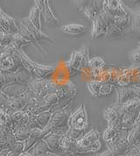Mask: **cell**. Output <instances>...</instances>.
I'll return each instance as SVG.
<instances>
[{
  "mask_svg": "<svg viewBox=\"0 0 140 156\" xmlns=\"http://www.w3.org/2000/svg\"><path fill=\"white\" fill-rule=\"evenodd\" d=\"M101 134L96 128H93L79 139L75 142V155L97 153L102 148V143L100 141Z\"/></svg>",
  "mask_w": 140,
  "mask_h": 156,
  "instance_id": "1",
  "label": "cell"
},
{
  "mask_svg": "<svg viewBox=\"0 0 140 156\" xmlns=\"http://www.w3.org/2000/svg\"><path fill=\"white\" fill-rule=\"evenodd\" d=\"M27 86L28 94L33 98V103L45 98L51 93H55L58 89V85L54 84L48 79L33 78L28 83Z\"/></svg>",
  "mask_w": 140,
  "mask_h": 156,
  "instance_id": "2",
  "label": "cell"
},
{
  "mask_svg": "<svg viewBox=\"0 0 140 156\" xmlns=\"http://www.w3.org/2000/svg\"><path fill=\"white\" fill-rule=\"evenodd\" d=\"M18 55L20 59L23 67L33 76V78L48 79L49 76L54 71V68L53 66L42 65L32 61L22 49L18 50Z\"/></svg>",
  "mask_w": 140,
  "mask_h": 156,
  "instance_id": "3",
  "label": "cell"
},
{
  "mask_svg": "<svg viewBox=\"0 0 140 156\" xmlns=\"http://www.w3.org/2000/svg\"><path fill=\"white\" fill-rule=\"evenodd\" d=\"M116 17L110 14L107 11L103 9L97 17L92 21L93 27L91 33V39L96 40L102 35L106 36L110 28L115 24Z\"/></svg>",
  "mask_w": 140,
  "mask_h": 156,
  "instance_id": "4",
  "label": "cell"
},
{
  "mask_svg": "<svg viewBox=\"0 0 140 156\" xmlns=\"http://www.w3.org/2000/svg\"><path fill=\"white\" fill-rule=\"evenodd\" d=\"M71 114H72V111H71L70 106L65 107L61 110H59V111L53 112L51 120L47 125V126L42 129V139L46 135L51 133L52 132L55 131L59 128L68 126V119H69Z\"/></svg>",
  "mask_w": 140,
  "mask_h": 156,
  "instance_id": "5",
  "label": "cell"
},
{
  "mask_svg": "<svg viewBox=\"0 0 140 156\" xmlns=\"http://www.w3.org/2000/svg\"><path fill=\"white\" fill-rule=\"evenodd\" d=\"M89 49L88 46H83L82 48L73 52L69 60L67 62V67L71 70L82 71L86 67H89Z\"/></svg>",
  "mask_w": 140,
  "mask_h": 156,
  "instance_id": "6",
  "label": "cell"
},
{
  "mask_svg": "<svg viewBox=\"0 0 140 156\" xmlns=\"http://www.w3.org/2000/svg\"><path fill=\"white\" fill-rule=\"evenodd\" d=\"M58 103H60V100L58 98L56 93H51L45 98L29 105L25 111H26L32 115H39L42 112H51L52 108Z\"/></svg>",
  "mask_w": 140,
  "mask_h": 156,
  "instance_id": "7",
  "label": "cell"
},
{
  "mask_svg": "<svg viewBox=\"0 0 140 156\" xmlns=\"http://www.w3.org/2000/svg\"><path fill=\"white\" fill-rule=\"evenodd\" d=\"M1 77V88L10 84H27L31 82L33 76L28 72L26 69H22L21 70L16 73H0Z\"/></svg>",
  "mask_w": 140,
  "mask_h": 156,
  "instance_id": "8",
  "label": "cell"
},
{
  "mask_svg": "<svg viewBox=\"0 0 140 156\" xmlns=\"http://www.w3.org/2000/svg\"><path fill=\"white\" fill-rule=\"evenodd\" d=\"M124 114L125 113L121 105L115 103L105 110L103 116L109 126H112L122 131V122Z\"/></svg>",
  "mask_w": 140,
  "mask_h": 156,
  "instance_id": "9",
  "label": "cell"
},
{
  "mask_svg": "<svg viewBox=\"0 0 140 156\" xmlns=\"http://www.w3.org/2000/svg\"><path fill=\"white\" fill-rule=\"evenodd\" d=\"M33 100L27 93L25 96L17 98H7L4 94H1V105H6L13 112L25 111L29 105L33 104Z\"/></svg>",
  "mask_w": 140,
  "mask_h": 156,
  "instance_id": "10",
  "label": "cell"
},
{
  "mask_svg": "<svg viewBox=\"0 0 140 156\" xmlns=\"http://www.w3.org/2000/svg\"><path fill=\"white\" fill-rule=\"evenodd\" d=\"M89 126V117L85 105L82 104L75 112H72L68 119V127L85 131Z\"/></svg>",
  "mask_w": 140,
  "mask_h": 156,
  "instance_id": "11",
  "label": "cell"
},
{
  "mask_svg": "<svg viewBox=\"0 0 140 156\" xmlns=\"http://www.w3.org/2000/svg\"><path fill=\"white\" fill-rule=\"evenodd\" d=\"M129 131H122L119 137L115 141L108 143V147L116 156H121L127 154L133 147L128 140Z\"/></svg>",
  "mask_w": 140,
  "mask_h": 156,
  "instance_id": "12",
  "label": "cell"
},
{
  "mask_svg": "<svg viewBox=\"0 0 140 156\" xmlns=\"http://www.w3.org/2000/svg\"><path fill=\"white\" fill-rule=\"evenodd\" d=\"M103 5H104V0H87V2L83 5L78 9L89 20L93 21L103 11Z\"/></svg>",
  "mask_w": 140,
  "mask_h": 156,
  "instance_id": "13",
  "label": "cell"
},
{
  "mask_svg": "<svg viewBox=\"0 0 140 156\" xmlns=\"http://www.w3.org/2000/svg\"><path fill=\"white\" fill-rule=\"evenodd\" d=\"M103 9L116 18L130 16L128 7H126L121 0H104Z\"/></svg>",
  "mask_w": 140,
  "mask_h": 156,
  "instance_id": "14",
  "label": "cell"
},
{
  "mask_svg": "<svg viewBox=\"0 0 140 156\" xmlns=\"http://www.w3.org/2000/svg\"><path fill=\"white\" fill-rule=\"evenodd\" d=\"M56 95L61 103L65 104L66 105H69L73 98L75 97L77 93V89L73 83H68L64 85H58Z\"/></svg>",
  "mask_w": 140,
  "mask_h": 156,
  "instance_id": "15",
  "label": "cell"
},
{
  "mask_svg": "<svg viewBox=\"0 0 140 156\" xmlns=\"http://www.w3.org/2000/svg\"><path fill=\"white\" fill-rule=\"evenodd\" d=\"M34 4L40 9V13L47 24L54 26L60 24V20L54 16L53 10L50 7L49 0H34Z\"/></svg>",
  "mask_w": 140,
  "mask_h": 156,
  "instance_id": "16",
  "label": "cell"
},
{
  "mask_svg": "<svg viewBox=\"0 0 140 156\" xmlns=\"http://www.w3.org/2000/svg\"><path fill=\"white\" fill-rule=\"evenodd\" d=\"M21 24L23 26H25L28 31L32 34V35L34 37V39L36 40V41L40 44L41 42H49L51 44H54V41L53 39H51L47 34H44L42 32L41 30H39L35 27L34 25L31 22V20H29V18H25V19H22L19 20Z\"/></svg>",
  "mask_w": 140,
  "mask_h": 156,
  "instance_id": "17",
  "label": "cell"
},
{
  "mask_svg": "<svg viewBox=\"0 0 140 156\" xmlns=\"http://www.w3.org/2000/svg\"><path fill=\"white\" fill-rule=\"evenodd\" d=\"M0 27L1 31L9 34H17L19 30L18 22L11 16L7 15L3 10L0 11Z\"/></svg>",
  "mask_w": 140,
  "mask_h": 156,
  "instance_id": "18",
  "label": "cell"
},
{
  "mask_svg": "<svg viewBox=\"0 0 140 156\" xmlns=\"http://www.w3.org/2000/svg\"><path fill=\"white\" fill-rule=\"evenodd\" d=\"M28 91L27 84H10L1 88V94L7 98H17L25 96Z\"/></svg>",
  "mask_w": 140,
  "mask_h": 156,
  "instance_id": "19",
  "label": "cell"
},
{
  "mask_svg": "<svg viewBox=\"0 0 140 156\" xmlns=\"http://www.w3.org/2000/svg\"><path fill=\"white\" fill-rule=\"evenodd\" d=\"M66 133V131L64 132L62 130L57 129L55 131L52 132L51 133L46 135L43 140L46 141V143L47 144L49 149L51 152L56 153L57 151H61V147H60V140L61 138L64 133Z\"/></svg>",
  "mask_w": 140,
  "mask_h": 156,
  "instance_id": "20",
  "label": "cell"
},
{
  "mask_svg": "<svg viewBox=\"0 0 140 156\" xmlns=\"http://www.w3.org/2000/svg\"><path fill=\"white\" fill-rule=\"evenodd\" d=\"M117 91V105H124L127 101L131 99L136 97L132 86H118L116 88Z\"/></svg>",
  "mask_w": 140,
  "mask_h": 156,
  "instance_id": "21",
  "label": "cell"
},
{
  "mask_svg": "<svg viewBox=\"0 0 140 156\" xmlns=\"http://www.w3.org/2000/svg\"><path fill=\"white\" fill-rule=\"evenodd\" d=\"M129 12L131 15V24L125 34H134L140 35V9L139 10H131L128 7Z\"/></svg>",
  "mask_w": 140,
  "mask_h": 156,
  "instance_id": "22",
  "label": "cell"
},
{
  "mask_svg": "<svg viewBox=\"0 0 140 156\" xmlns=\"http://www.w3.org/2000/svg\"><path fill=\"white\" fill-rule=\"evenodd\" d=\"M139 112L140 109L124 114L123 122H122V131H130L133 127V126L135 125L137 119L139 115Z\"/></svg>",
  "mask_w": 140,
  "mask_h": 156,
  "instance_id": "23",
  "label": "cell"
},
{
  "mask_svg": "<svg viewBox=\"0 0 140 156\" xmlns=\"http://www.w3.org/2000/svg\"><path fill=\"white\" fill-rule=\"evenodd\" d=\"M31 133V129L27 126L18 125L13 131V136L17 141H25L26 140Z\"/></svg>",
  "mask_w": 140,
  "mask_h": 156,
  "instance_id": "24",
  "label": "cell"
},
{
  "mask_svg": "<svg viewBox=\"0 0 140 156\" xmlns=\"http://www.w3.org/2000/svg\"><path fill=\"white\" fill-rule=\"evenodd\" d=\"M49 152L51 151L49 149L47 144L43 139L37 142L34 145V147L30 151V153L34 156H44Z\"/></svg>",
  "mask_w": 140,
  "mask_h": 156,
  "instance_id": "25",
  "label": "cell"
},
{
  "mask_svg": "<svg viewBox=\"0 0 140 156\" xmlns=\"http://www.w3.org/2000/svg\"><path fill=\"white\" fill-rule=\"evenodd\" d=\"M61 29L64 33L70 35H80L86 31V27L80 24L66 25V26H63Z\"/></svg>",
  "mask_w": 140,
  "mask_h": 156,
  "instance_id": "26",
  "label": "cell"
},
{
  "mask_svg": "<svg viewBox=\"0 0 140 156\" xmlns=\"http://www.w3.org/2000/svg\"><path fill=\"white\" fill-rule=\"evenodd\" d=\"M122 131H120L118 129L115 127H112V126H109L106 128L103 133V139L107 144L108 143H110V142L115 141L117 138L119 137V135L121 133Z\"/></svg>",
  "mask_w": 140,
  "mask_h": 156,
  "instance_id": "27",
  "label": "cell"
},
{
  "mask_svg": "<svg viewBox=\"0 0 140 156\" xmlns=\"http://www.w3.org/2000/svg\"><path fill=\"white\" fill-rule=\"evenodd\" d=\"M128 140L132 147H135L140 142V125L135 123L133 127L129 131Z\"/></svg>",
  "mask_w": 140,
  "mask_h": 156,
  "instance_id": "28",
  "label": "cell"
},
{
  "mask_svg": "<svg viewBox=\"0 0 140 156\" xmlns=\"http://www.w3.org/2000/svg\"><path fill=\"white\" fill-rule=\"evenodd\" d=\"M12 119L16 125L26 126L30 119V113L26 111H17L12 113Z\"/></svg>",
  "mask_w": 140,
  "mask_h": 156,
  "instance_id": "29",
  "label": "cell"
},
{
  "mask_svg": "<svg viewBox=\"0 0 140 156\" xmlns=\"http://www.w3.org/2000/svg\"><path fill=\"white\" fill-rule=\"evenodd\" d=\"M40 16H41L40 11V9L37 7L36 5L31 10L30 14L28 16V18H29V20H31V22H32L39 30H41L42 27Z\"/></svg>",
  "mask_w": 140,
  "mask_h": 156,
  "instance_id": "30",
  "label": "cell"
},
{
  "mask_svg": "<svg viewBox=\"0 0 140 156\" xmlns=\"http://www.w3.org/2000/svg\"><path fill=\"white\" fill-rule=\"evenodd\" d=\"M52 115H53V112H42L39 115H35L39 127L40 129H44L45 127H47L51 120Z\"/></svg>",
  "mask_w": 140,
  "mask_h": 156,
  "instance_id": "31",
  "label": "cell"
},
{
  "mask_svg": "<svg viewBox=\"0 0 140 156\" xmlns=\"http://www.w3.org/2000/svg\"><path fill=\"white\" fill-rule=\"evenodd\" d=\"M105 61L100 56L90 58L89 61V67L92 70H101L105 67Z\"/></svg>",
  "mask_w": 140,
  "mask_h": 156,
  "instance_id": "32",
  "label": "cell"
},
{
  "mask_svg": "<svg viewBox=\"0 0 140 156\" xmlns=\"http://www.w3.org/2000/svg\"><path fill=\"white\" fill-rule=\"evenodd\" d=\"M12 44L16 47V48L18 49H23V48L28 46L30 42L28 41L26 39H25L23 35L21 34L19 32H18L17 34H13V41Z\"/></svg>",
  "mask_w": 140,
  "mask_h": 156,
  "instance_id": "33",
  "label": "cell"
},
{
  "mask_svg": "<svg viewBox=\"0 0 140 156\" xmlns=\"http://www.w3.org/2000/svg\"><path fill=\"white\" fill-rule=\"evenodd\" d=\"M102 85V81H98V80H94L90 81L88 83L87 88L88 90L89 91L92 96L94 97H100V89Z\"/></svg>",
  "mask_w": 140,
  "mask_h": 156,
  "instance_id": "34",
  "label": "cell"
},
{
  "mask_svg": "<svg viewBox=\"0 0 140 156\" xmlns=\"http://www.w3.org/2000/svg\"><path fill=\"white\" fill-rule=\"evenodd\" d=\"M17 142L14 138L13 133L6 135L3 138H0V143H1V150L2 149H12L13 145Z\"/></svg>",
  "mask_w": 140,
  "mask_h": 156,
  "instance_id": "35",
  "label": "cell"
},
{
  "mask_svg": "<svg viewBox=\"0 0 140 156\" xmlns=\"http://www.w3.org/2000/svg\"><path fill=\"white\" fill-rule=\"evenodd\" d=\"M0 35H1V48H4L7 46L12 44L13 34H9V33H5V32L1 31Z\"/></svg>",
  "mask_w": 140,
  "mask_h": 156,
  "instance_id": "36",
  "label": "cell"
},
{
  "mask_svg": "<svg viewBox=\"0 0 140 156\" xmlns=\"http://www.w3.org/2000/svg\"><path fill=\"white\" fill-rule=\"evenodd\" d=\"M66 133L69 136V138L73 141L76 142L79 139H81L84 135V131L82 130H78L75 128L68 127V129L66 131Z\"/></svg>",
  "mask_w": 140,
  "mask_h": 156,
  "instance_id": "37",
  "label": "cell"
},
{
  "mask_svg": "<svg viewBox=\"0 0 140 156\" xmlns=\"http://www.w3.org/2000/svg\"><path fill=\"white\" fill-rule=\"evenodd\" d=\"M115 88V84L109 83L106 82H102V85L100 89V96H108L111 94Z\"/></svg>",
  "mask_w": 140,
  "mask_h": 156,
  "instance_id": "38",
  "label": "cell"
},
{
  "mask_svg": "<svg viewBox=\"0 0 140 156\" xmlns=\"http://www.w3.org/2000/svg\"><path fill=\"white\" fill-rule=\"evenodd\" d=\"M12 151H13L15 154L19 155L20 154L25 152V142L24 141H17L12 147Z\"/></svg>",
  "mask_w": 140,
  "mask_h": 156,
  "instance_id": "39",
  "label": "cell"
},
{
  "mask_svg": "<svg viewBox=\"0 0 140 156\" xmlns=\"http://www.w3.org/2000/svg\"><path fill=\"white\" fill-rule=\"evenodd\" d=\"M28 127L30 128L31 130L32 129H34V128H40L39 127V125H38V122L36 119V116L35 115H32L30 114V119L28 120V123L26 124Z\"/></svg>",
  "mask_w": 140,
  "mask_h": 156,
  "instance_id": "40",
  "label": "cell"
},
{
  "mask_svg": "<svg viewBox=\"0 0 140 156\" xmlns=\"http://www.w3.org/2000/svg\"><path fill=\"white\" fill-rule=\"evenodd\" d=\"M121 156H140V154L138 152V151H137V150H136V148L133 147L131 149L127 154Z\"/></svg>",
  "mask_w": 140,
  "mask_h": 156,
  "instance_id": "41",
  "label": "cell"
},
{
  "mask_svg": "<svg viewBox=\"0 0 140 156\" xmlns=\"http://www.w3.org/2000/svg\"><path fill=\"white\" fill-rule=\"evenodd\" d=\"M132 89L134 90V93L136 95V97L140 98V84H136V85H132Z\"/></svg>",
  "mask_w": 140,
  "mask_h": 156,
  "instance_id": "42",
  "label": "cell"
},
{
  "mask_svg": "<svg viewBox=\"0 0 140 156\" xmlns=\"http://www.w3.org/2000/svg\"><path fill=\"white\" fill-rule=\"evenodd\" d=\"M96 156H116L114 154V153L112 152L110 149H108L107 151H105L103 153H102V154H98Z\"/></svg>",
  "mask_w": 140,
  "mask_h": 156,
  "instance_id": "43",
  "label": "cell"
},
{
  "mask_svg": "<svg viewBox=\"0 0 140 156\" xmlns=\"http://www.w3.org/2000/svg\"><path fill=\"white\" fill-rule=\"evenodd\" d=\"M74 2H75V5H76L77 7L79 8L82 7L84 4L87 2V0H74Z\"/></svg>",
  "mask_w": 140,
  "mask_h": 156,
  "instance_id": "44",
  "label": "cell"
},
{
  "mask_svg": "<svg viewBox=\"0 0 140 156\" xmlns=\"http://www.w3.org/2000/svg\"><path fill=\"white\" fill-rule=\"evenodd\" d=\"M19 156H34V155H33L30 152H24V153L20 154Z\"/></svg>",
  "mask_w": 140,
  "mask_h": 156,
  "instance_id": "45",
  "label": "cell"
},
{
  "mask_svg": "<svg viewBox=\"0 0 140 156\" xmlns=\"http://www.w3.org/2000/svg\"><path fill=\"white\" fill-rule=\"evenodd\" d=\"M44 156H59V155H57L55 153H54V152H49V153H47V154H45Z\"/></svg>",
  "mask_w": 140,
  "mask_h": 156,
  "instance_id": "46",
  "label": "cell"
},
{
  "mask_svg": "<svg viewBox=\"0 0 140 156\" xmlns=\"http://www.w3.org/2000/svg\"><path fill=\"white\" fill-rule=\"evenodd\" d=\"M134 147H135V148H136V150H137V151H138V153L140 154V142L138 143V144H137V145H136Z\"/></svg>",
  "mask_w": 140,
  "mask_h": 156,
  "instance_id": "47",
  "label": "cell"
},
{
  "mask_svg": "<svg viewBox=\"0 0 140 156\" xmlns=\"http://www.w3.org/2000/svg\"><path fill=\"white\" fill-rule=\"evenodd\" d=\"M136 123H137V124H138V125H140V112H139V115H138V119H137Z\"/></svg>",
  "mask_w": 140,
  "mask_h": 156,
  "instance_id": "48",
  "label": "cell"
},
{
  "mask_svg": "<svg viewBox=\"0 0 140 156\" xmlns=\"http://www.w3.org/2000/svg\"><path fill=\"white\" fill-rule=\"evenodd\" d=\"M131 2H133V3H137V2H138V1H140V0H131Z\"/></svg>",
  "mask_w": 140,
  "mask_h": 156,
  "instance_id": "49",
  "label": "cell"
},
{
  "mask_svg": "<svg viewBox=\"0 0 140 156\" xmlns=\"http://www.w3.org/2000/svg\"><path fill=\"white\" fill-rule=\"evenodd\" d=\"M138 47H139V48H140V42L138 43Z\"/></svg>",
  "mask_w": 140,
  "mask_h": 156,
  "instance_id": "50",
  "label": "cell"
},
{
  "mask_svg": "<svg viewBox=\"0 0 140 156\" xmlns=\"http://www.w3.org/2000/svg\"><path fill=\"white\" fill-rule=\"evenodd\" d=\"M139 68H140V65H139ZM139 81H140V76H139Z\"/></svg>",
  "mask_w": 140,
  "mask_h": 156,
  "instance_id": "51",
  "label": "cell"
}]
</instances>
